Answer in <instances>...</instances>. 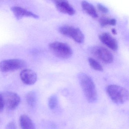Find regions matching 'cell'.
Returning a JSON list of instances; mask_svg holds the SVG:
<instances>
[{
  "label": "cell",
  "instance_id": "cell-1",
  "mask_svg": "<svg viewBox=\"0 0 129 129\" xmlns=\"http://www.w3.org/2000/svg\"><path fill=\"white\" fill-rule=\"evenodd\" d=\"M78 78L87 100L90 103H95L97 101L98 96L92 79L86 74L82 72L78 74Z\"/></svg>",
  "mask_w": 129,
  "mask_h": 129
},
{
  "label": "cell",
  "instance_id": "cell-2",
  "mask_svg": "<svg viewBox=\"0 0 129 129\" xmlns=\"http://www.w3.org/2000/svg\"><path fill=\"white\" fill-rule=\"evenodd\" d=\"M106 92L110 99L118 105L124 104L129 99V93L127 90L120 86L109 85L106 87Z\"/></svg>",
  "mask_w": 129,
  "mask_h": 129
},
{
  "label": "cell",
  "instance_id": "cell-3",
  "mask_svg": "<svg viewBox=\"0 0 129 129\" xmlns=\"http://www.w3.org/2000/svg\"><path fill=\"white\" fill-rule=\"evenodd\" d=\"M49 47L52 53L60 58H69L73 54V51L71 47L67 44L62 42H52L50 44Z\"/></svg>",
  "mask_w": 129,
  "mask_h": 129
},
{
  "label": "cell",
  "instance_id": "cell-4",
  "mask_svg": "<svg viewBox=\"0 0 129 129\" xmlns=\"http://www.w3.org/2000/svg\"><path fill=\"white\" fill-rule=\"evenodd\" d=\"M58 31L61 34L72 38L77 43L81 44L84 41V35L78 28L64 25L60 27Z\"/></svg>",
  "mask_w": 129,
  "mask_h": 129
},
{
  "label": "cell",
  "instance_id": "cell-5",
  "mask_svg": "<svg viewBox=\"0 0 129 129\" xmlns=\"http://www.w3.org/2000/svg\"><path fill=\"white\" fill-rule=\"evenodd\" d=\"M26 66V62L21 59L4 60L0 62V71L3 72L13 71L24 68Z\"/></svg>",
  "mask_w": 129,
  "mask_h": 129
},
{
  "label": "cell",
  "instance_id": "cell-6",
  "mask_svg": "<svg viewBox=\"0 0 129 129\" xmlns=\"http://www.w3.org/2000/svg\"><path fill=\"white\" fill-rule=\"evenodd\" d=\"M90 51L94 56L105 63L109 64L113 61L114 57L112 53L103 47H93L91 48Z\"/></svg>",
  "mask_w": 129,
  "mask_h": 129
},
{
  "label": "cell",
  "instance_id": "cell-7",
  "mask_svg": "<svg viewBox=\"0 0 129 129\" xmlns=\"http://www.w3.org/2000/svg\"><path fill=\"white\" fill-rule=\"evenodd\" d=\"M5 106L10 110L15 109L20 104L21 98L16 93L7 92L2 94Z\"/></svg>",
  "mask_w": 129,
  "mask_h": 129
},
{
  "label": "cell",
  "instance_id": "cell-8",
  "mask_svg": "<svg viewBox=\"0 0 129 129\" xmlns=\"http://www.w3.org/2000/svg\"><path fill=\"white\" fill-rule=\"evenodd\" d=\"M101 42L114 51H116L118 48V44L116 40L109 33L104 32L99 36Z\"/></svg>",
  "mask_w": 129,
  "mask_h": 129
},
{
  "label": "cell",
  "instance_id": "cell-9",
  "mask_svg": "<svg viewBox=\"0 0 129 129\" xmlns=\"http://www.w3.org/2000/svg\"><path fill=\"white\" fill-rule=\"evenodd\" d=\"M54 4L57 10L62 13L73 15L76 12L74 9L67 1L57 0L54 1Z\"/></svg>",
  "mask_w": 129,
  "mask_h": 129
},
{
  "label": "cell",
  "instance_id": "cell-10",
  "mask_svg": "<svg viewBox=\"0 0 129 129\" xmlns=\"http://www.w3.org/2000/svg\"><path fill=\"white\" fill-rule=\"evenodd\" d=\"M20 78L23 83L26 85L34 84L37 80V74L30 69H24L20 73Z\"/></svg>",
  "mask_w": 129,
  "mask_h": 129
},
{
  "label": "cell",
  "instance_id": "cell-11",
  "mask_svg": "<svg viewBox=\"0 0 129 129\" xmlns=\"http://www.w3.org/2000/svg\"><path fill=\"white\" fill-rule=\"evenodd\" d=\"M11 10L18 19H21L25 17H31L36 19L39 18L37 15L18 7H13L11 8Z\"/></svg>",
  "mask_w": 129,
  "mask_h": 129
},
{
  "label": "cell",
  "instance_id": "cell-12",
  "mask_svg": "<svg viewBox=\"0 0 129 129\" xmlns=\"http://www.w3.org/2000/svg\"><path fill=\"white\" fill-rule=\"evenodd\" d=\"M19 124L22 129H36L33 121L28 116L23 114L19 117Z\"/></svg>",
  "mask_w": 129,
  "mask_h": 129
},
{
  "label": "cell",
  "instance_id": "cell-13",
  "mask_svg": "<svg viewBox=\"0 0 129 129\" xmlns=\"http://www.w3.org/2000/svg\"><path fill=\"white\" fill-rule=\"evenodd\" d=\"M82 9L89 15L93 18L98 17V13L93 6L87 1H83L81 3Z\"/></svg>",
  "mask_w": 129,
  "mask_h": 129
},
{
  "label": "cell",
  "instance_id": "cell-14",
  "mask_svg": "<svg viewBox=\"0 0 129 129\" xmlns=\"http://www.w3.org/2000/svg\"><path fill=\"white\" fill-rule=\"evenodd\" d=\"M26 100L29 106L31 107L34 106L37 102V95L35 93L32 91L28 93L26 95Z\"/></svg>",
  "mask_w": 129,
  "mask_h": 129
},
{
  "label": "cell",
  "instance_id": "cell-15",
  "mask_svg": "<svg viewBox=\"0 0 129 129\" xmlns=\"http://www.w3.org/2000/svg\"><path fill=\"white\" fill-rule=\"evenodd\" d=\"M99 23L102 27H105L108 25H115L116 21L115 19H110L107 17H103L99 19Z\"/></svg>",
  "mask_w": 129,
  "mask_h": 129
},
{
  "label": "cell",
  "instance_id": "cell-16",
  "mask_svg": "<svg viewBox=\"0 0 129 129\" xmlns=\"http://www.w3.org/2000/svg\"><path fill=\"white\" fill-rule=\"evenodd\" d=\"M88 62L92 68L98 71L102 72L103 68L101 64L93 58H89L88 59Z\"/></svg>",
  "mask_w": 129,
  "mask_h": 129
},
{
  "label": "cell",
  "instance_id": "cell-17",
  "mask_svg": "<svg viewBox=\"0 0 129 129\" xmlns=\"http://www.w3.org/2000/svg\"><path fill=\"white\" fill-rule=\"evenodd\" d=\"M58 100L57 96L55 95H51L49 98L48 105L51 109H53L55 108L58 104Z\"/></svg>",
  "mask_w": 129,
  "mask_h": 129
},
{
  "label": "cell",
  "instance_id": "cell-18",
  "mask_svg": "<svg viewBox=\"0 0 129 129\" xmlns=\"http://www.w3.org/2000/svg\"><path fill=\"white\" fill-rule=\"evenodd\" d=\"M97 7L99 10H100L101 12L103 13H108L109 12L108 9L102 4H97Z\"/></svg>",
  "mask_w": 129,
  "mask_h": 129
},
{
  "label": "cell",
  "instance_id": "cell-19",
  "mask_svg": "<svg viewBox=\"0 0 129 129\" xmlns=\"http://www.w3.org/2000/svg\"><path fill=\"white\" fill-rule=\"evenodd\" d=\"M5 129H17V127L15 122L11 121L7 124Z\"/></svg>",
  "mask_w": 129,
  "mask_h": 129
},
{
  "label": "cell",
  "instance_id": "cell-20",
  "mask_svg": "<svg viewBox=\"0 0 129 129\" xmlns=\"http://www.w3.org/2000/svg\"><path fill=\"white\" fill-rule=\"evenodd\" d=\"M4 106H5V105H4L3 96L2 94L0 93V112L3 111L4 109Z\"/></svg>",
  "mask_w": 129,
  "mask_h": 129
},
{
  "label": "cell",
  "instance_id": "cell-21",
  "mask_svg": "<svg viewBox=\"0 0 129 129\" xmlns=\"http://www.w3.org/2000/svg\"><path fill=\"white\" fill-rule=\"evenodd\" d=\"M112 32L114 35H116L117 34V31L115 28H112Z\"/></svg>",
  "mask_w": 129,
  "mask_h": 129
}]
</instances>
